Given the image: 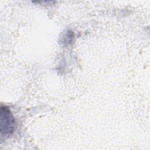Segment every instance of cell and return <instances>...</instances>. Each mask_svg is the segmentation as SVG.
<instances>
[{
    "label": "cell",
    "mask_w": 150,
    "mask_h": 150,
    "mask_svg": "<svg viewBox=\"0 0 150 150\" xmlns=\"http://www.w3.org/2000/svg\"><path fill=\"white\" fill-rule=\"evenodd\" d=\"M0 127L2 136L11 135L15 129L16 122L10 110L6 106L1 105L0 112Z\"/></svg>",
    "instance_id": "1"
}]
</instances>
